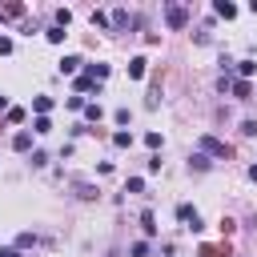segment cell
<instances>
[{
  "label": "cell",
  "mask_w": 257,
  "mask_h": 257,
  "mask_svg": "<svg viewBox=\"0 0 257 257\" xmlns=\"http://www.w3.org/2000/svg\"><path fill=\"white\" fill-rule=\"evenodd\" d=\"M249 181H257V165H249Z\"/></svg>",
  "instance_id": "28"
},
{
  "label": "cell",
  "mask_w": 257,
  "mask_h": 257,
  "mask_svg": "<svg viewBox=\"0 0 257 257\" xmlns=\"http://www.w3.org/2000/svg\"><path fill=\"white\" fill-rule=\"evenodd\" d=\"M128 76H133V80L145 76V56H133V60H128Z\"/></svg>",
  "instance_id": "6"
},
{
  "label": "cell",
  "mask_w": 257,
  "mask_h": 257,
  "mask_svg": "<svg viewBox=\"0 0 257 257\" xmlns=\"http://www.w3.org/2000/svg\"><path fill=\"white\" fill-rule=\"evenodd\" d=\"M8 52H12V40H8V36H0V56H8Z\"/></svg>",
  "instance_id": "26"
},
{
  "label": "cell",
  "mask_w": 257,
  "mask_h": 257,
  "mask_svg": "<svg viewBox=\"0 0 257 257\" xmlns=\"http://www.w3.org/2000/svg\"><path fill=\"white\" fill-rule=\"evenodd\" d=\"M141 229H145L149 237L157 233V217H153V209H145V213H141Z\"/></svg>",
  "instance_id": "7"
},
{
  "label": "cell",
  "mask_w": 257,
  "mask_h": 257,
  "mask_svg": "<svg viewBox=\"0 0 257 257\" xmlns=\"http://www.w3.org/2000/svg\"><path fill=\"white\" fill-rule=\"evenodd\" d=\"M80 64H84V60H80V56H64V60H60V72H76V68H80Z\"/></svg>",
  "instance_id": "10"
},
{
  "label": "cell",
  "mask_w": 257,
  "mask_h": 257,
  "mask_svg": "<svg viewBox=\"0 0 257 257\" xmlns=\"http://www.w3.org/2000/svg\"><path fill=\"white\" fill-rule=\"evenodd\" d=\"M12 149H16V153H28V149H32V133H28V128L16 133V137H12Z\"/></svg>",
  "instance_id": "4"
},
{
  "label": "cell",
  "mask_w": 257,
  "mask_h": 257,
  "mask_svg": "<svg viewBox=\"0 0 257 257\" xmlns=\"http://www.w3.org/2000/svg\"><path fill=\"white\" fill-rule=\"evenodd\" d=\"M197 145H201V153H205V157H221V161L229 157V145H225V141H217V137H209V133H205Z\"/></svg>",
  "instance_id": "1"
},
{
  "label": "cell",
  "mask_w": 257,
  "mask_h": 257,
  "mask_svg": "<svg viewBox=\"0 0 257 257\" xmlns=\"http://www.w3.org/2000/svg\"><path fill=\"white\" fill-rule=\"evenodd\" d=\"M32 133H52V120H48V116H36V124H32Z\"/></svg>",
  "instance_id": "19"
},
{
  "label": "cell",
  "mask_w": 257,
  "mask_h": 257,
  "mask_svg": "<svg viewBox=\"0 0 257 257\" xmlns=\"http://www.w3.org/2000/svg\"><path fill=\"white\" fill-rule=\"evenodd\" d=\"M145 104H149V108H157V104H161V88H153V92L145 96Z\"/></svg>",
  "instance_id": "22"
},
{
  "label": "cell",
  "mask_w": 257,
  "mask_h": 257,
  "mask_svg": "<svg viewBox=\"0 0 257 257\" xmlns=\"http://www.w3.org/2000/svg\"><path fill=\"white\" fill-rule=\"evenodd\" d=\"M229 88H233V96H241V100H249V96H253V84H249V80H233Z\"/></svg>",
  "instance_id": "5"
},
{
  "label": "cell",
  "mask_w": 257,
  "mask_h": 257,
  "mask_svg": "<svg viewBox=\"0 0 257 257\" xmlns=\"http://www.w3.org/2000/svg\"><path fill=\"white\" fill-rule=\"evenodd\" d=\"M88 76H92V80H104V76H108V64H88Z\"/></svg>",
  "instance_id": "14"
},
{
  "label": "cell",
  "mask_w": 257,
  "mask_h": 257,
  "mask_svg": "<svg viewBox=\"0 0 257 257\" xmlns=\"http://www.w3.org/2000/svg\"><path fill=\"white\" fill-rule=\"evenodd\" d=\"M76 197H84V201H88V197H96V189H92V185H84V181H80V185H76Z\"/></svg>",
  "instance_id": "21"
},
{
  "label": "cell",
  "mask_w": 257,
  "mask_h": 257,
  "mask_svg": "<svg viewBox=\"0 0 257 257\" xmlns=\"http://www.w3.org/2000/svg\"><path fill=\"white\" fill-rule=\"evenodd\" d=\"M145 145L149 149H161V133H145Z\"/></svg>",
  "instance_id": "23"
},
{
  "label": "cell",
  "mask_w": 257,
  "mask_h": 257,
  "mask_svg": "<svg viewBox=\"0 0 257 257\" xmlns=\"http://www.w3.org/2000/svg\"><path fill=\"white\" fill-rule=\"evenodd\" d=\"M32 108H36V112H40V116H44V112H48V108H52V96H36V100H32Z\"/></svg>",
  "instance_id": "16"
},
{
  "label": "cell",
  "mask_w": 257,
  "mask_h": 257,
  "mask_svg": "<svg viewBox=\"0 0 257 257\" xmlns=\"http://www.w3.org/2000/svg\"><path fill=\"white\" fill-rule=\"evenodd\" d=\"M128 253H133V257H149V245H145V241H137V245H133Z\"/></svg>",
  "instance_id": "24"
},
{
  "label": "cell",
  "mask_w": 257,
  "mask_h": 257,
  "mask_svg": "<svg viewBox=\"0 0 257 257\" xmlns=\"http://www.w3.org/2000/svg\"><path fill=\"white\" fill-rule=\"evenodd\" d=\"M68 20H72V12L68 8H56V28H68Z\"/></svg>",
  "instance_id": "18"
},
{
  "label": "cell",
  "mask_w": 257,
  "mask_h": 257,
  "mask_svg": "<svg viewBox=\"0 0 257 257\" xmlns=\"http://www.w3.org/2000/svg\"><path fill=\"white\" fill-rule=\"evenodd\" d=\"M100 116H104V108H100L96 100H88V104H84V120H100Z\"/></svg>",
  "instance_id": "9"
},
{
  "label": "cell",
  "mask_w": 257,
  "mask_h": 257,
  "mask_svg": "<svg viewBox=\"0 0 257 257\" xmlns=\"http://www.w3.org/2000/svg\"><path fill=\"white\" fill-rule=\"evenodd\" d=\"M112 145H116V149H128V145H133V133H124V128L112 133Z\"/></svg>",
  "instance_id": "12"
},
{
  "label": "cell",
  "mask_w": 257,
  "mask_h": 257,
  "mask_svg": "<svg viewBox=\"0 0 257 257\" xmlns=\"http://www.w3.org/2000/svg\"><path fill=\"white\" fill-rule=\"evenodd\" d=\"M213 12H217V16H225V20H233V16H237V8H233V4H225V0H217V4H213Z\"/></svg>",
  "instance_id": "8"
},
{
  "label": "cell",
  "mask_w": 257,
  "mask_h": 257,
  "mask_svg": "<svg viewBox=\"0 0 257 257\" xmlns=\"http://www.w3.org/2000/svg\"><path fill=\"white\" fill-rule=\"evenodd\" d=\"M0 108H8V96H0Z\"/></svg>",
  "instance_id": "29"
},
{
  "label": "cell",
  "mask_w": 257,
  "mask_h": 257,
  "mask_svg": "<svg viewBox=\"0 0 257 257\" xmlns=\"http://www.w3.org/2000/svg\"><path fill=\"white\" fill-rule=\"evenodd\" d=\"M189 161H193V169H201V173H205V169H209V157H205V153H193V157H189Z\"/></svg>",
  "instance_id": "20"
},
{
  "label": "cell",
  "mask_w": 257,
  "mask_h": 257,
  "mask_svg": "<svg viewBox=\"0 0 257 257\" xmlns=\"http://www.w3.org/2000/svg\"><path fill=\"white\" fill-rule=\"evenodd\" d=\"M92 84H96V80H92V76H88V72H84V76H76V96H80V92H88V88H92Z\"/></svg>",
  "instance_id": "15"
},
{
  "label": "cell",
  "mask_w": 257,
  "mask_h": 257,
  "mask_svg": "<svg viewBox=\"0 0 257 257\" xmlns=\"http://www.w3.org/2000/svg\"><path fill=\"white\" fill-rule=\"evenodd\" d=\"M28 245H36V237H32V233H20V237H16V245H12V249H16V253H20V249H28Z\"/></svg>",
  "instance_id": "17"
},
{
  "label": "cell",
  "mask_w": 257,
  "mask_h": 257,
  "mask_svg": "<svg viewBox=\"0 0 257 257\" xmlns=\"http://www.w3.org/2000/svg\"><path fill=\"white\" fill-rule=\"evenodd\" d=\"M237 72H241V80H249V76L257 72V64H253V60H237Z\"/></svg>",
  "instance_id": "11"
},
{
  "label": "cell",
  "mask_w": 257,
  "mask_h": 257,
  "mask_svg": "<svg viewBox=\"0 0 257 257\" xmlns=\"http://www.w3.org/2000/svg\"><path fill=\"white\" fill-rule=\"evenodd\" d=\"M165 24H169V28H185V24H189V12H185L181 4H165Z\"/></svg>",
  "instance_id": "2"
},
{
  "label": "cell",
  "mask_w": 257,
  "mask_h": 257,
  "mask_svg": "<svg viewBox=\"0 0 257 257\" xmlns=\"http://www.w3.org/2000/svg\"><path fill=\"white\" fill-rule=\"evenodd\" d=\"M177 221H185V229H201V213L193 209V205H177Z\"/></svg>",
  "instance_id": "3"
},
{
  "label": "cell",
  "mask_w": 257,
  "mask_h": 257,
  "mask_svg": "<svg viewBox=\"0 0 257 257\" xmlns=\"http://www.w3.org/2000/svg\"><path fill=\"white\" fill-rule=\"evenodd\" d=\"M0 257H20V253L16 249H0Z\"/></svg>",
  "instance_id": "27"
},
{
  "label": "cell",
  "mask_w": 257,
  "mask_h": 257,
  "mask_svg": "<svg viewBox=\"0 0 257 257\" xmlns=\"http://www.w3.org/2000/svg\"><path fill=\"white\" fill-rule=\"evenodd\" d=\"M108 24H112V28H124V24H128V12H124V8H116V12H112V20H108Z\"/></svg>",
  "instance_id": "13"
},
{
  "label": "cell",
  "mask_w": 257,
  "mask_h": 257,
  "mask_svg": "<svg viewBox=\"0 0 257 257\" xmlns=\"http://www.w3.org/2000/svg\"><path fill=\"white\" fill-rule=\"evenodd\" d=\"M241 133H245V137H257V120H245V124H241Z\"/></svg>",
  "instance_id": "25"
}]
</instances>
